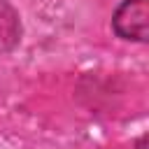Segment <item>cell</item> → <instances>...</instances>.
Wrapping results in <instances>:
<instances>
[{
	"label": "cell",
	"instance_id": "cell-1",
	"mask_svg": "<svg viewBox=\"0 0 149 149\" xmlns=\"http://www.w3.org/2000/svg\"><path fill=\"white\" fill-rule=\"evenodd\" d=\"M112 26L119 37L147 42L149 30V0H123L112 19Z\"/></svg>",
	"mask_w": 149,
	"mask_h": 149
},
{
	"label": "cell",
	"instance_id": "cell-2",
	"mask_svg": "<svg viewBox=\"0 0 149 149\" xmlns=\"http://www.w3.org/2000/svg\"><path fill=\"white\" fill-rule=\"evenodd\" d=\"M144 142H147V137H140L137 144H135V149H144Z\"/></svg>",
	"mask_w": 149,
	"mask_h": 149
}]
</instances>
